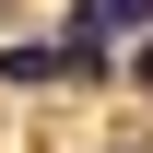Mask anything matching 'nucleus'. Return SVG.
<instances>
[{
	"mask_svg": "<svg viewBox=\"0 0 153 153\" xmlns=\"http://www.w3.org/2000/svg\"><path fill=\"white\" fill-rule=\"evenodd\" d=\"M71 24H82V36H141L153 0H71Z\"/></svg>",
	"mask_w": 153,
	"mask_h": 153,
	"instance_id": "obj_1",
	"label": "nucleus"
},
{
	"mask_svg": "<svg viewBox=\"0 0 153 153\" xmlns=\"http://www.w3.org/2000/svg\"><path fill=\"white\" fill-rule=\"evenodd\" d=\"M130 82H153V36H141V47H130Z\"/></svg>",
	"mask_w": 153,
	"mask_h": 153,
	"instance_id": "obj_2",
	"label": "nucleus"
}]
</instances>
